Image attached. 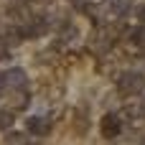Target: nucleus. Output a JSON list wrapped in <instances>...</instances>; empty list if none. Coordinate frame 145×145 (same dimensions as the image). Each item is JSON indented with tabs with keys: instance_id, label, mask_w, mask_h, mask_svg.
Wrapping results in <instances>:
<instances>
[{
	"instance_id": "nucleus-1",
	"label": "nucleus",
	"mask_w": 145,
	"mask_h": 145,
	"mask_svg": "<svg viewBox=\"0 0 145 145\" xmlns=\"http://www.w3.org/2000/svg\"><path fill=\"white\" fill-rule=\"evenodd\" d=\"M143 87H145V79H143V74H138V71H125V74L117 76V89L122 94H138Z\"/></svg>"
},
{
	"instance_id": "nucleus-2",
	"label": "nucleus",
	"mask_w": 145,
	"mask_h": 145,
	"mask_svg": "<svg viewBox=\"0 0 145 145\" xmlns=\"http://www.w3.org/2000/svg\"><path fill=\"white\" fill-rule=\"evenodd\" d=\"M99 130H102V135L105 138H117L120 135V130H122V120H120V115H115V112H110V115H105L102 117V122H99Z\"/></svg>"
},
{
	"instance_id": "nucleus-3",
	"label": "nucleus",
	"mask_w": 145,
	"mask_h": 145,
	"mask_svg": "<svg viewBox=\"0 0 145 145\" xmlns=\"http://www.w3.org/2000/svg\"><path fill=\"white\" fill-rule=\"evenodd\" d=\"M25 127H28V133H31V135L43 138V135H48V133H51V120H48V117H43V115H33V117H28Z\"/></svg>"
},
{
	"instance_id": "nucleus-4",
	"label": "nucleus",
	"mask_w": 145,
	"mask_h": 145,
	"mask_svg": "<svg viewBox=\"0 0 145 145\" xmlns=\"http://www.w3.org/2000/svg\"><path fill=\"white\" fill-rule=\"evenodd\" d=\"M25 71L23 69H8L3 76H0V84L3 87H8V89H20V87H25Z\"/></svg>"
},
{
	"instance_id": "nucleus-5",
	"label": "nucleus",
	"mask_w": 145,
	"mask_h": 145,
	"mask_svg": "<svg viewBox=\"0 0 145 145\" xmlns=\"http://www.w3.org/2000/svg\"><path fill=\"white\" fill-rule=\"evenodd\" d=\"M112 10H115L117 18H122L133 10V0H112Z\"/></svg>"
},
{
	"instance_id": "nucleus-6",
	"label": "nucleus",
	"mask_w": 145,
	"mask_h": 145,
	"mask_svg": "<svg viewBox=\"0 0 145 145\" xmlns=\"http://www.w3.org/2000/svg\"><path fill=\"white\" fill-rule=\"evenodd\" d=\"M13 120H15V117H13L10 112H5V110H0V130H8V127L13 125Z\"/></svg>"
},
{
	"instance_id": "nucleus-7",
	"label": "nucleus",
	"mask_w": 145,
	"mask_h": 145,
	"mask_svg": "<svg viewBox=\"0 0 145 145\" xmlns=\"http://www.w3.org/2000/svg\"><path fill=\"white\" fill-rule=\"evenodd\" d=\"M133 41L135 43H145V31H133Z\"/></svg>"
},
{
	"instance_id": "nucleus-8",
	"label": "nucleus",
	"mask_w": 145,
	"mask_h": 145,
	"mask_svg": "<svg viewBox=\"0 0 145 145\" xmlns=\"http://www.w3.org/2000/svg\"><path fill=\"white\" fill-rule=\"evenodd\" d=\"M138 20L145 23V5H138Z\"/></svg>"
},
{
	"instance_id": "nucleus-9",
	"label": "nucleus",
	"mask_w": 145,
	"mask_h": 145,
	"mask_svg": "<svg viewBox=\"0 0 145 145\" xmlns=\"http://www.w3.org/2000/svg\"><path fill=\"white\" fill-rule=\"evenodd\" d=\"M143 145H145V140H143Z\"/></svg>"
}]
</instances>
